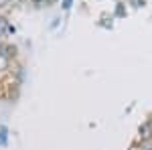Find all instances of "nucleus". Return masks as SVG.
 <instances>
[{
  "label": "nucleus",
  "instance_id": "4",
  "mask_svg": "<svg viewBox=\"0 0 152 150\" xmlns=\"http://www.w3.org/2000/svg\"><path fill=\"white\" fill-rule=\"evenodd\" d=\"M130 4H132L134 8H142V6L146 4V0H130Z\"/></svg>",
  "mask_w": 152,
  "mask_h": 150
},
{
  "label": "nucleus",
  "instance_id": "6",
  "mask_svg": "<svg viewBox=\"0 0 152 150\" xmlns=\"http://www.w3.org/2000/svg\"><path fill=\"white\" fill-rule=\"evenodd\" d=\"M140 150H152V140H150V142H146V144H142Z\"/></svg>",
  "mask_w": 152,
  "mask_h": 150
},
{
  "label": "nucleus",
  "instance_id": "3",
  "mask_svg": "<svg viewBox=\"0 0 152 150\" xmlns=\"http://www.w3.org/2000/svg\"><path fill=\"white\" fill-rule=\"evenodd\" d=\"M114 14H116L118 18H124V16H126V4H124V2H118V4H116V12H114Z\"/></svg>",
  "mask_w": 152,
  "mask_h": 150
},
{
  "label": "nucleus",
  "instance_id": "7",
  "mask_svg": "<svg viewBox=\"0 0 152 150\" xmlns=\"http://www.w3.org/2000/svg\"><path fill=\"white\" fill-rule=\"evenodd\" d=\"M45 4L47 6H53V4H57V0H45Z\"/></svg>",
  "mask_w": 152,
  "mask_h": 150
},
{
  "label": "nucleus",
  "instance_id": "5",
  "mask_svg": "<svg viewBox=\"0 0 152 150\" xmlns=\"http://www.w3.org/2000/svg\"><path fill=\"white\" fill-rule=\"evenodd\" d=\"M71 4H73V0H63V10H69Z\"/></svg>",
  "mask_w": 152,
  "mask_h": 150
},
{
  "label": "nucleus",
  "instance_id": "2",
  "mask_svg": "<svg viewBox=\"0 0 152 150\" xmlns=\"http://www.w3.org/2000/svg\"><path fill=\"white\" fill-rule=\"evenodd\" d=\"M4 51H6V47H4ZM4 51L0 53V71H4L6 67H8V57H10V55L4 53Z\"/></svg>",
  "mask_w": 152,
  "mask_h": 150
},
{
  "label": "nucleus",
  "instance_id": "8",
  "mask_svg": "<svg viewBox=\"0 0 152 150\" xmlns=\"http://www.w3.org/2000/svg\"><path fill=\"white\" fill-rule=\"evenodd\" d=\"M33 4H41V2H45V0H31Z\"/></svg>",
  "mask_w": 152,
  "mask_h": 150
},
{
  "label": "nucleus",
  "instance_id": "1",
  "mask_svg": "<svg viewBox=\"0 0 152 150\" xmlns=\"http://www.w3.org/2000/svg\"><path fill=\"white\" fill-rule=\"evenodd\" d=\"M138 140H140L142 144H146V142H150V140H152V118H150V120H146V122L138 128Z\"/></svg>",
  "mask_w": 152,
  "mask_h": 150
}]
</instances>
